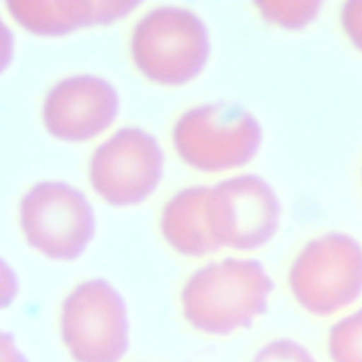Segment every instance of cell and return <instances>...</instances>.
Returning a JSON list of instances; mask_svg holds the SVG:
<instances>
[{"mask_svg": "<svg viewBox=\"0 0 362 362\" xmlns=\"http://www.w3.org/2000/svg\"><path fill=\"white\" fill-rule=\"evenodd\" d=\"M273 280L255 259L228 257L195 270L180 301L188 324L208 335L249 327L267 308Z\"/></svg>", "mask_w": 362, "mask_h": 362, "instance_id": "1", "label": "cell"}, {"mask_svg": "<svg viewBox=\"0 0 362 362\" xmlns=\"http://www.w3.org/2000/svg\"><path fill=\"white\" fill-rule=\"evenodd\" d=\"M130 51L146 78L163 85H181L205 66L209 35L204 21L189 8L163 6L136 23Z\"/></svg>", "mask_w": 362, "mask_h": 362, "instance_id": "2", "label": "cell"}, {"mask_svg": "<svg viewBox=\"0 0 362 362\" xmlns=\"http://www.w3.org/2000/svg\"><path fill=\"white\" fill-rule=\"evenodd\" d=\"M288 287L297 304L315 317H329L362 296V243L344 232L311 239L294 257Z\"/></svg>", "mask_w": 362, "mask_h": 362, "instance_id": "3", "label": "cell"}, {"mask_svg": "<svg viewBox=\"0 0 362 362\" xmlns=\"http://www.w3.org/2000/svg\"><path fill=\"white\" fill-rule=\"evenodd\" d=\"M177 154L189 167L225 171L249 163L262 144L257 119L232 102L204 103L185 110L173 129Z\"/></svg>", "mask_w": 362, "mask_h": 362, "instance_id": "4", "label": "cell"}, {"mask_svg": "<svg viewBox=\"0 0 362 362\" xmlns=\"http://www.w3.org/2000/svg\"><path fill=\"white\" fill-rule=\"evenodd\" d=\"M59 328L75 362H120L129 349L124 300L105 279H89L65 297Z\"/></svg>", "mask_w": 362, "mask_h": 362, "instance_id": "5", "label": "cell"}, {"mask_svg": "<svg viewBox=\"0 0 362 362\" xmlns=\"http://www.w3.org/2000/svg\"><path fill=\"white\" fill-rule=\"evenodd\" d=\"M20 225L28 245L54 260H75L95 232L86 197L62 181L34 184L20 202Z\"/></svg>", "mask_w": 362, "mask_h": 362, "instance_id": "6", "label": "cell"}, {"mask_svg": "<svg viewBox=\"0 0 362 362\" xmlns=\"http://www.w3.org/2000/svg\"><path fill=\"white\" fill-rule=\"evenodd\" d=\"M163 164V150L150 133L122 127L93 151L89 161L90 185L110 205H136L156 189Z\"/></svg>", "mask_w": 362, "mask_h": 362, "instance_id": "7", "label": "cell"}, {"mask_svg": "<svg viewBox=\"0 0 362 362\" xmlns=\"http://www.w3.org/2000/svg\"><path fill=\"white\" fill-rule=\"evenodd\" d=\"M280 201L260 177L242 174L211 187L208 219L219 246L255 250L267 243L280 222Z\"/></svg>", "mask_w": 362, "mask_h": 362, "instance_id": "8", "label": "cell"}, {"mask_svg": "<svg viewBox=\"0 0 362 362\" xmlns=\"http://www.w3.org/2000/svg\"><path fill=\"white\" fill-rule=\"evenodd\" d=\"M117 112L119 96L110 82L88 74L72 75L48 90L42 122L55 139L85 141L105 132Z\"/></svg>", "mask_w": 362, "mask_h": 362, "instance_id": "9", "label": "cell"}, {"mask_svg": "<svg viewBox=\"0 0 362 362\" xmlns=\"http://www.w3.org/2000/svg\"><path fill=\"white\" fill-rule=\"evenodd\" d=\"M132 0H10V16L27 31L42 37L65 35L76 28L109 24L129 14Z\"/></svg>", "mask_w": 362, "mask_h": 362, "instance_id": "10", "label": "cell"}, {"mask_svg": "<svg viewBox=\"0 0 362 362\" xmlns=\"http://www.w3.org/2000/svg\"><path fill=\"white\" fill-rule=\"evenodd\" d=\"M209 195L211 187H188L173 195L163 208L161 233L165 242L184 256L199 257L221 247L209 226Z\"/></svg>", "mask_w": 362, "mask_h": 362, "instance_id": "11", "label": "cell"}, {"mask_svg": "<svg viewBox=\"0 0 362 362\" xmlns=\"http://www.w3.org/2000/svg\"><path fill=\"white\" fill-rule=\"evenodd\" d=\"M327 348L331 362H362V307L331 325Z\"/></svg>", "mask_w": 362, "mask_h": 362, "instance_id": "12", "label": "cell"}, {"mask_svg": "<svg viewBox=\"0 0 362 362\" xmlns=\"http://www.w3.org/2000/svg\"><path fill=\"white\" fill-rule=\"evenodd\" d=\"M255 6L270 23L287 30H300L317 18L322 3L314 0L257 1Z\"/></svg>", "mask_w": 362, "mask_h": 362, "instance_id": "13", "label": "cell"}, {"mask_svg": "<svg viewBox=\"0 0 362 362\" xmlns=\"http://www.w3.org/2000/svg\"><path fill=\"white\" fill-rule=\"evenodd\" d=\"M252 362H317L313 354L291 338H277L257 349Z\"/></svg>", "mask_w": 362, "mask_h": 362, "instance_id": "14", "label": "cell"}, {"mask_svg": "<svg viewBox=\"0 0 362 362\" xmlns=\"http://www.w3.org/2000/svg\"><path fill=\"white\" fill-rule=\"evenodd\" d=\"M339 21L349 42L362 52V0H349L342 4Z\"/></svg>", "mask_w": 362, "mask_h": 362, "instance_id": "15", "label": "cell"}, {"mask_svg": "<svg viewBox=\"0 0 362 362\" xmlns=\"http://www.w3.org/2000/svg\"><path fill=\"white\" fill-rule=\"evenodd\" d=\"M0 349L1 362H27L24 354L17 346L13 335L8 332H1Z\"/></svg>", "mask_w": 362, "mask_h": 362, "instance_id": "16", "label": "cell"}, {"mask_svg": "<svg viewBox=\"0 0 362 362\" xmlns=\"http://www.w3.org/2000/svg\"><path fill=\"white\" fill-rule=\"evenodd\" d=\"M1 304L3 307H7V304L13 300L16 296V287L17 281L14 279V273L8 272L6 262H3V274H1Z\"/></svg>", "mask_w": 362, "mask_h": 362, "instance_id": "17", "label": "cell"}, {"mask_svg": "<svg viewBox=\"0 0 362 362\" xmlns=\"http://www.w3.org/2000/svg\"><path fill=\"white\" fill-rule=\"evenodd\" d=\"M361 177H362V173H361Z\"/></svg>", "mask_w": 362, "mask_h": 362, "instance_id": "18", "label": "cell"}]
</instances>
